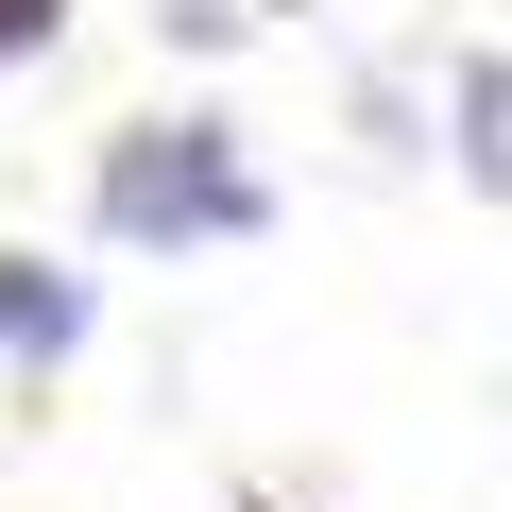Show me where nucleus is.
Returning <instances> with one entry per match:
<instances>
[{
    "instance_id": "obj_1",
    "label": "nucleus",
    "mask_w": 512,
    "mask_h": 512,
    "mask_svg": "<svg viewBox=\"0 0 512 512\" xmlns=\"http://www.w3.org/2000/svg\"><path fill=\"white\" fill-rule=\"evenodd\" d=\"M86 222L120 239V256H205V239H256L274 222V188H256V154H239V120H120L103 154H86Z\"/></svg>"
},
{
    "instance_id": "obj_4",
    "label": "nucleus",
    "mask_w": 512,
    "mask_h": 512,
    "mask_svg": "<svg viewBox=\"0 0 512 512\" xmlns=\"http://www.w3.org/2000/svg\"><path fill=\"white\" fill-rule=\"evenodd\" d=\"M18 52H52V0H0V69H18Z\"/></svg>"
},
{
    "instance_id": "obj_3",
    "label": "nucleus",
    "mask_w": 512,
    "mask_h": 512,
    "mask_svg": "<svg viewBox=\"0 0 512 512\" xmlns=\"http://www.w3.org/2000/svg\"><path fill=\"white\" fill-rule=\"evenodd\" d=\"M444 137H461V188L512 205V52H444Z\"/></svg>"
},
{
    "instance_id": "obj_2",
    "label": "nucleus",
    "mask_w": 512,
    "mask_h": 512,
    "mask_svg": "<svg viewBox=\"0 0 512 512\" xmlns=\"http://www.w3.org/2000/svg\"><path fill=\"white\" fill-rule=\"evenodd\" d=\"M86 274H69V256H35V239H0V359H18V376H52L69 342H86Z\"/></svg>"
}]
</instances>
